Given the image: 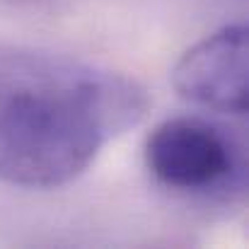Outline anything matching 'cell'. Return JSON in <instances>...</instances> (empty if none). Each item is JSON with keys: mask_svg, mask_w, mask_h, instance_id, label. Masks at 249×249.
<instances>
[{"mask_svg": "<svg viewBox=\"0 0 249 249\" xmlns=\"http://www.w3.org/2000/svg\"><path fill=\"white\" fill-rule=\"evenodd\" d=\"M7 2H34V0H7Z\"/></svg>", "mask_w": 249, "mask_h": 249, "instance_id": "obj_4", "label": "cell"}, {"mask_svg": "<svg viewBox=\"0 0 249 249\" xmlns=\"http://www.w3.org/2000/svg\"><path fill=\"white\" fill-rule=\"evenodd\" d=\"M247 83L249 46L242 24H228L208 34L184 51L172 71V85L181 99L223 114L247 111Z\"/></svg>", "mask_w": 249, "mask_h": 249, "instance_id": "obj_3", "label": "cell"}, {"mask_svg": "<svg viewBox=\"0 0 249 249\" xmlns=\"http://www.w3.org/2000/svg\"><path fill=\"white\" fill-rule=\"evenodd\" d=\"M150 174L177 191H225L240 177V150L215 124L198 116L167 119L145 141Z\"/></svg>", "mask_w": 249, "mask_h": 249, "instance_id": "obj_2", "label": "cell"}, {"mask_svg": "<svg viewBox=\"0 0 249 249\" xmlns=\"http://www.w3.org/2000/svg\"><path fill=\"white\" fill-rule=\"evenodd\" d=\"M145 111L141 85L97 66L66 85L7 97L0 102V181L29 189L71 184Z\"/></svg>", "mask_w": 249, "mask_h": 249, "instance_id": "obj_1", "label": "cell"}]
</instances>
